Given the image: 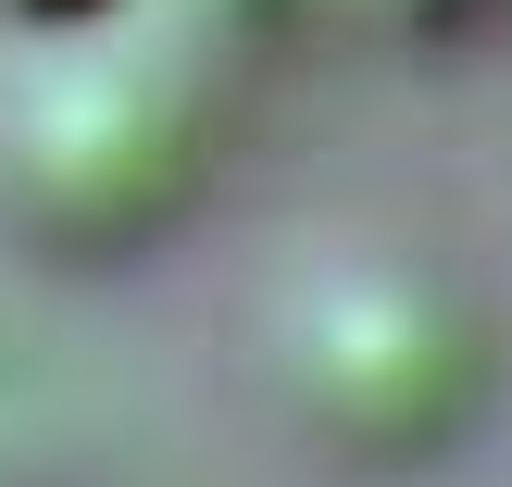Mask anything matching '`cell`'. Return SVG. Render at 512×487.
<instances>
[{
  "label": "cell",
  "mask_w": 512,
  "mask_h": 487,
  "mask_svg": "<svg viewBox=\"0 0 512 487\" xmlns=\"http://www.w3.org/2000/svg\"><path fill=\"white\" fill-rule=\"evenodd\" d=\"M0 163H13L25 213L50 238H75V250L150 238L200 175V88L163 50H75L13 100Z\"/></svg>",
  "instance_id": "cell-1"
},
{
  "label": "cell",
  "mask_w": 512,
  "mask_h": 487,
  "mask_svg": "<svg viewBox=\"0 0 512 487\" xmlns=\"http://www.w3.org/2000/svg\"><path fill=\"white\" fill-rule=\"evenodd\" d=\"M488 338L438 275H313L288 300V400L350 463H413L463 425Z\"/></svg>",
  "instance_id": "cell-2"
},
{
  "label": "cell",
  "mask_w": 512,
  "mask_h": 487,
  "mask_svg": "<svg viewBox=\"0 0 512 487\" xmlns=\"http://www.w3.org/2000/svg\"><path fill=\"white\" fill-rule=\"evenodd\" d=\"M0 13H13V25H88L100 0H0Z\"/></svg>",
  "instance_id": "cell-3"
}]
</instances>
